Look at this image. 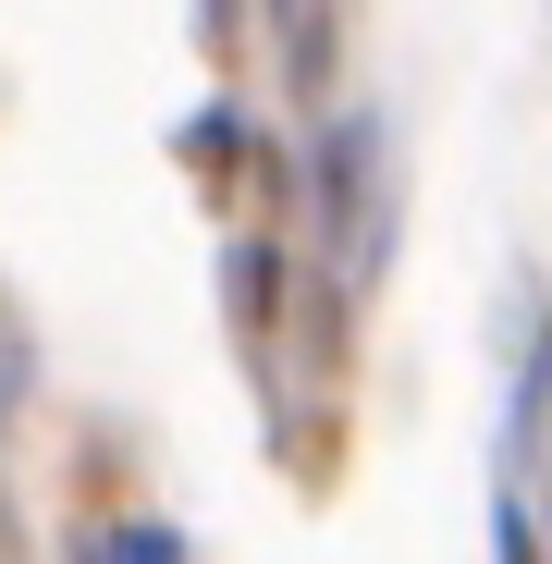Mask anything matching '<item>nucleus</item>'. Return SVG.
I'll return each mask as SVG.
<instances>
[{"label":"nucleus","instance_id":"nucleus-2","mask_svg":"<svg viewBox=\"0 0 552 564\" xmlns=\"http://www.w3.org/2000/svg\"><path fill=\"white\" fill-rule=\"evenodd\" d=\"M123 564H172V540H160V528H136V540H123Z\"/></svg>","mask_w":552,"mask_h":564},{"label":"nucleus","instance_id":"nucleus-1","mask_svg":"<svg viewBox=\"0 0 552 564\" xmlns=\"http://www.w3.org/2000/svg\"><path fill=\"white\" fill-rule=\"evenodd\" d=\"M270 13H283V50H295V74L320 86V74H332V13H344V0H270Z\"/></svg>","mask_w":552,"mask_h":564},{"label":"nucleus","instance_id":"nucleus-3","mask_svg":"<svg viewBox=\"0 0 552 564\" xmlns=\"http://www.w3.org/2000/svg\"><path fill=\"white\" fill-rule=\"evenodd\" d=\"M504 564H540V552H528V516H504Z\"/></svg>","mask_w":552,"mask_h":564}]
</instances>
